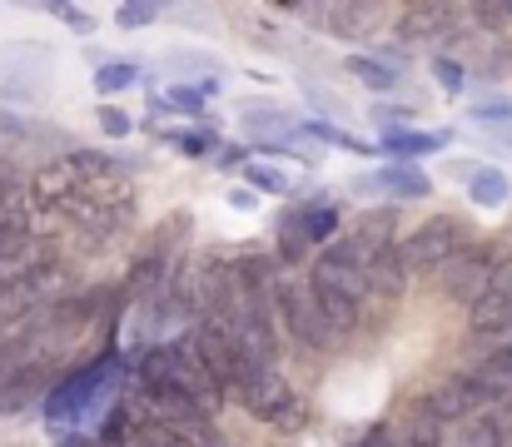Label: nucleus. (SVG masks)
Wrapping results in <instances>:
<instances>
[{
	"instance_id": "nucleus-1",
	"label": "nucleus",
	"mask_w": 512,
	"mask_h": 447,
	"mask_svg": "<svg viewBox=\"0 0 512 447\" xmlns=\"http://www.w3.org/2000/svg\"><path fill=\"white\" fill-rule=\"evenodd\" d=\"M314 303H319V313L329 318V328L334 333H348V328H358V313H363V303H368V279L348 264V259H339L334 249L329 254H319L314 259Z\"/></svg>"
},
{
	"instance_id": "nucleus-2",
	"label": "nucleus",
	"mask_w": 512,
	"mask_h": 447,
	"mask_svg": "<svg viewBox=\"0 0 512 447\" xmlns=\"http://www.w3.org/2000/svg\"><path fill=\"white\" fill-rule=\"evenodd\" d=\"M458 249H468V224L458 214H438V219H428L423 229H413L398 244V264L408 274H438Z\"/></svg>"
},
{
	"instance_id": "nucleus-3",
	"label": "nucleus",
	"mask_w": 512,
	"mask_h": 447,
	"mask_svg": "<svg viewBox=\"0 0 512 447\" xmlns=\"http://www.w3.org/2000/svg\"><path fill=\"white\" fill-rule=\"evenodd\" d=\"M274 313L284 318V328H289V338L294 343H304V348H319V353H329V348H339V333L329 328V318L319 313V303H314V289H304L299 279H274Z\"/></svg>"
},
{
	"instance_id": "nucleus-4",
	"label": "nucleus",
	"mask_w": 512,
	"mask_h": 447,
	"mask_svg": "<svg viewBox=\"0 0 512 447\" xmlns=\"http://www.w3.org/2000/svg\"><path fill=\"white\" fill-rule=\"evenodd\" d=\"M498 269H503V259H498V249L493 244H468V249H458L438 274H443V294L453 298V303H478V298L488 294V284L498 279Z\"/></svg>"
},
{
	"instance_id": "nucleus-5",
	"label": "nucleus",
	"mask_w": 512,
	"mask_h": 447,
	"mask_svg": "<svg viewBox=\"0 0 512 447\" xmlns=\"http://www.w3.org/2000/svg\"><path fill=\"white\" fill-rule=\"evenodd\" d=\"M483 403H488V393H483L478 373H458V378H443V383L423 398V413H428L433 423H468Z\"/></svg>"
},
{
	"instance_id": "nucleus-6",
	"label": "nucleus",
	"mask_w": 512,
	"mask_h": 447,
	"mask_svg": "<svg viewBox=\"0 0 512 447\" xmlns=\"http://www.w3.org/2000/svg\"><path fill=\"white\" fill-rule=\"evenodd\" d=\"M234 398L254 413V418H264V423H274L284 408H289V398H294V388L284 383V373L279 368H254L239 388H234Z\"/></svg>"
},
{
	"instance_id": "nucleus-7",
	"label": "nucleus",
	"mask_w": 512,
	"mask_h": 447,
	"mask_svg": "<svg viewBox=\"0 0 512 447\" xmlns=\"http://www.w3.org/2000/svg\"><path fill=\"white\" fill-rule=\"evenodd\" d=\"M453 135L448 130H388L383 135V154H388V164H403V159H423V154H438V149L448 145Z\"/></svg>"
},
{
	"instance_id": "nucleus-8",
	"label": "nucleus",
	"mask_w": 512,
	"mask_h": 447,
	"mask_svg": "<svg viewBox=\"0 0 512 447\" xmlns=\"http://www.w3.org/2000/svg\"><path fill=\"white\" fill-rule=\"evenodd\" d=\"M363 189H378L388 199H428V174H418L413 164H383L373 179H363Z\"/></svg>"
},
{
	"instance_id": "nucleus-9",
	"label": "nucleus",
	"mask_w": 512,
	"mask_h": 447,
	"mask_svg": "<svg viewBox=\"0 0 512 447\" xmlns=\"http://www.w3.org/2000/svg\"><path fill=\"white\" fill-rule=\"evenodd\" d=\"M512 194L508 174L503 169H493V164H468V199L473 204H483V209H503Z\"/></svg>"
},
{
	"instance_id": "nucleus-10",
	"label": "nucleus",
	"mask_w": 512,
	"mask_h": 447,
	"mask_svg": "<svg viewBox=\"0 0 512 447\" xmlns=\"http://www.w3.org/2000/svg\"><path fill=\"white\" fill-rule=\"evenodd\" d=\"M448 25H453V20H448V10H443L438 0L403 15V35H408V40H443V35H453Z\"/></svg>"
},
{
	"instance_id": "nucleus-11",
	"label": "nucleus",
	"mask_w": 512,
	"mask_h": 447,
	"mask_svg": "<svg viewBox=\"0 0 512 447\" xmlns=\"http://www.w3.org/2000/svg\"><path fill=\"white\" fill-rule=\"evenodd\" d=\"M279 259L284 264H304L309 259V239H304V209H289L279 219Z\"/></svg>"
},
{
	"instance_id": "nucleus-12",
	"label": "nucleus",
	"mask_w": 512,
	"mask_h": 447,
	"mask_svg": "<svg viewBox=\"0 0 512 447\" xmlns=\"http://www.w3.org/2000/svg\"><path fill=\"white\" fill-rule=\"evenodd\" d=\"M348 75L358 85H368V90H393L398 85V70L383 65V60H373V55H348Z\"/></svg>"
},
{
	"instance_id": "nucleus-13",
	"label": "nucleus",
	"mask_w": 512,
	"mask_h": 447,
	"mask_svg": "<svg viewBox=\"0 0 512 447\" xmlns=\"http://www.w3.org/2000/svg\"><path fill=\"white\" fill-rule=\"evenodd\" d=\"M458 447H503V423L488 413H473L458 433Z\"/></svg>"
},
{
	"instance_id": "nucleus-14",
	"label": "nucleus",
	"mask_w": 512,
	"mask_h": 447,
	"mask_svg": "<svg viewBox=\"0 0 512 447\" xmlns=\"http://www.w3.org/2000/svg\"><path fill=\"white\" fill-rule=\"evenodd\" d=\"M334 234H339V209L334 204H314V209L304 204V239L309 244H329Z\"/></svg>"
},
{
	"instance_id": "nucleus-15",
	"label": "nucleus",
	"mask_w": 512,
	"mask_h": 447,
	"mask_svg": "<svg viewBox=\"0 0 512 447\" xmlns=\"http://www.w3.org/2000/svg\"><path fill=\"white\" fill-rule=\"evenodd\" d=\"M125 85H135V65H130V60H105V65L95 70V90H100V95H115V90H125Z\"/></svg>"
},
{
	"instance_id": "nucleus-16",
	"label": "nucleus",
	"mask_w": 512,
	"mask_h": 447,
	"mask_svg": "<svg viewBox=\"0 0 512 447\" xmlns=\"http://www.w3.org/2000/svg\"><path fill=\"white\" fill-rule=\"evenodd\" d=\"M244 184H254L259 194H289V179L269 164H244Z\"/></svg>"
},
{
	"instance_id": "nucleus-17",
	"label": "nucleus",
	"mask_w": 512,
	"mask_h": 447,
	"mask_svg": "<svg viewBox=\"0 0 512 447\" xmlns=\"http://www.w3.org/2000/svg\"><path fill=\"white\" fill-rule=\"evenodd\" d=\"M433 80H438L448 95H463V90H468V70H463L458 60H448V55L433 60Z\"/></svg>"
},
{
	"instance_id": "nucleus-18",
	"label": "nucleus",
	"mask_w": 512,
	"mask_h": 447,
	"mask_svg": "<svg viewBox=\"0 0 512 447\" xmlns=\"http://www.w3.org/2000/svg\"><path fill=\"white\" fill-rule=\"evenodd\" d=\"M170 145L179 149V154H189V159H204V154L214 149V135H209V130H179V135H170Z\"/></svg>"
},
{
	"instance_id": "nucleus-19",
	"label": "nucleus",
	"mask_w": 512,
	"mask_h": 447,
	"mask_svg": "<svg viewBox=\"0 0 512 447\" xmlns=\"http://www.w3.org/2000/svg\"><path fill=\"white\" fill-rule=\"evenodd\" d=\"M309 135L314 140H329V145H339V149H353V154H373L378 145H363L358 135H348V130H329V125H309Z\"/></svg>"
},
{
	"instance_id": "nucleus-20",
	"label": "nucleus",
	"mask_w": 512,
	"mask_h": 447,
	"mask_svg": "<svg viewBox=\"0 0 512 447\" xmlns=\"http://www.w3.org/2000/svg\"><path fill=\"white\" fill-rule=\"evenodd\" d=\"M150 15H155V5H150V0H125L115 20H120L125 30H140V25H150Z\"/></svg>"
},
{
	"instance_id": "nucleus-21",
	"label": "nucleus",
	"mask_w": 512,
	"mask_h": 447,
	"mask_svg": "<svg viewBox=\"0 0 512 447\" xmlns=\"http://www.w3.org/2000/svg\"><path fill=\"white\" fill-rule=\"evenodd\" d=\"M403 447H443V438H438V423H433V418H418V423L408 428Z\"/></svg>"
},
{
	"instance_id": "nucleus-22",
	"label": "nucleus",
	"mask_w": 512,
	"mask_h": 447,
	"mask_svg": "<svg viewBox=\"0 0 512 447\" xmlns=\"http://www.w3.org/2000/svg\"><path fill=\"white\" fill-rule=\"evenodd\" d=\"M304 423H309V408H304V398H289V408L274 418V428H279V433H299Z\"/></svg>"
},
{
	"instance_id": "nucleus-23",
	"label": "nucleus",
	"mask_w": 512,
	"mask_h": 447,
	"mask_svg": "<svg viewBox=\"0 0 512 447\" xmlns=\"http://www.w3.org/2000/svg\"><path fill=\"white\" fill-rule=\"evenodd\" d=\"M165 105H170V110H184V115H204V95H199V90H184V85L165 95Z\"/></svg>"
},
{
	"instance_id": "nucleus-24",
	"label": "nucleus",
	"mask_w": 512,
	"mask_h": 447,
	"mask_svg": "<svg viewBox=\"0 0 512 447\" xmlns=\"http://www.w3.org/2000/svg\"><path fill=\"white\" fill-rule=\"evenodd\" d=\"M100 130H105L110 140H125V135H130V115H120L115 105H100Z\"/></svg>"
},
{
	"instance_id": "nucleus-25",
	"label": "nucleus",
	"mask_w": 512,
	"mask_h": 447,
	"mask_svg": "<svg viewBox=\"0 0 512 447\" xmlns=\"http://www.w3.org/2000/svg\"><path fill=\"white\" fill-rule=\"evenodd\" d=\"M468 115L483 120V125H512V105H503V100H493V105H473Z\"/></svg>"
},
{
	"instance_id": "nucleus-26",
	"label": "nucleus",
	"mask_w": 512,
	"mask_h": 447,
	"mask_svg": "<svg viewBox=\"0 0 512 447\" xmlns=\"http://www.w3.org/2000/svg\"><path fill=\"white\" fill-rule=\"evenodd\" d=\"M403 120H408V110H373V125L388 135V130H403Z\"/></svg>"
},
{
	"instance_id": "nucleus-27",
	"label": "nucleus",
	"mask_w": 512,
	"mask_h": 447,
	"mask_svg": "<svg viewBox=\"0 0 512 447\" xmlns=\"http://www.w3.org/2000/svg\"><path fill=\"white\" fill-rule=\"evenodd\" d=\"M0 135H5V140H25V135H30V125H25L20 115H5V110H0Z\"/></svg>"
},
{
	"instance_id": "nucleus-28",
	"label": "nucleus",
	"mask_w": 512,
	"mask_h": 447,
	"mask_svg": "<svg viewBox=\"0 0 512 447\" xmlns=\"http://www.w3.org/2000/svg\"><path fill=\"white\" fill-rule=\"evenodd\" d=\"M60 15H65V25H70L75 35H90V30H95V20H90L85 10H60Z\"/></svg>"
},
{
	"instance_id": "nucleus-29",
	"label": "nucleus",
	"mask_w": 512,
	"mask_h": 447,
	"mask_svg": "<svg viewBox=\"0 0 512 447\" xmlns=\"http://www.w3.org/2000/svg\"><path fill=\"white\" fill-rule=\"evenodd\" d=\"M219 164H224V169H229V164H244V149H224V154H219Z\"/></svg>"
},
{
	"instance_id": "nucleus-30",
	"label": "nucleus",
	"mask_w": 512,
	"mask_h": 447,
	"mask_svg": "<svg viewBox=\"0 0 512 447\" xmlns=\"http://www.w3.org/2000/svg\"><path fill=\"white\" fill-rule=\"evenodd\" d=\"M229 204H234V209H249V204H254V194H244V189H234V194H229Z\"/></svg>"
},
{
	"instance_id": "nucleus-31",
	"label": "nucleus",
	"mask_w": 512,
	"mask_h": 447,
	"mask_svg": "<svg viewBox=\"0 0 512 447\" xmlns=\"http://www.w3.org/2000/svg\"><path fill=\"white\" fill-rule=\"evenodd\" d=\"M45 5H50L55 15H60V10H70V0H45Z\"/></svg>"
},
{
	"instance_id": "nucleus-32",
	"label": "nucleus",
	"mask_w": 512,
	"mask_h": 447,
	"mask_svg": "<svg viewBox=\"0 0 512 447\" xmlns=\"http://www.w3.org/2000/svg\"><path fill=\"white\" fill-rule=\"evenodd\" d=\"M150 5H155V10H160V5H174V0H150Z\"/></svg>"
},
{
	"instance_id": "nucleus-33",
	"label": "nucleus",
	"mask_w": 512,
	"mask_h": 447,
	"mask_svg": "<svg viewBox=\"0 0 512 447\" xmlns=\"http://www.w3.org/2000/svg\"><path fill=\"white\" fill-rule=\"evenodd\" d=\"M498 5H503V10H508V15H512V0H498Z\"/></svg>"
}]
</instances>
